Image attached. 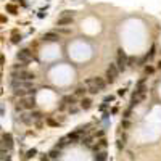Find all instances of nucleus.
<instances>
[{
    "label": "nucleus",
    "mask_w": 161,
    "mask_h": 161,
    "mask_svg": "<svg viewBox=\"0 0 161 161\" xmlns=\"http://www.w3.org/2000/svg\"><path fill=\"white\" fill-rule=\"evenodd\" d=\"M0 159H8V148H0Z\"/></svg>",
    "instance_id": "6ab92c4d"
},
{
    "label": "nucleus",
    "mask_w": 161,
    "mask_h": 161,
    "mask_svg": "<svg viewBox=\"0 0 161 161\" xmlns=\"http://www.w3.org/2000/svg\"><path fill=\"white\" fill-rule=\"evenodd\" d=\"M86 92H87L86 87H77L74 92V97H82V95H86Z\"/></svg>",
    "instance_id": "2eb2a0df"
},
{
    "label": "nucleus",
    "mask_w": 161,
    "mask_h": 161,
    "mask_svg": "<svg viewBox=\"0 0 161 161\" xmlns=\"http://www.w3.org/2000/svg\"><path fill=\"white\" fill-rule=\"evenodd\" d=\"M93 158H95V161H106L108 155H106V151H97Z\"/></svg>",
    "instance_id": "f8f14e48"
},
{
    "label": "nucleus",
    "mask_w": 161,
    "mask_h": 161,
    "mask_svg": "<svg viewBox=\"0 0 161 161\" xmlns=\"http://www.w3.org/2000/svg\"><path fill=\"white\" fill-rule=\"evenodd\" d=\"M0 142H2V145L5 147V148H8V150L13 147V139H11L10 134H5V135L2 137V140H0Z\"/></svg>",
    "instance_id": "6e6552de"
},
{
    "label": "nucleus",
    "mask_w": 161,
    "mask_h": 161,
    "mask_svg": "<svg viewBox=\"0 0 161 161\" xmlns=\"http://www.w3.org/2000/svg\"><path fill=\"white\" fill-rule=\"evenodd\" d=\"M126 93V89H119V90H118V95H124Z\"/></svg>",
    "instance_id": "7c9ffc66"
},
{
    "label": "nucleus",
    "mask_w": 161,
    "mask_h": 161,
    "mask_svg": "<svg viewBox=\"0 0 161 161\" xmlns=\"http://www.w3.org/2000/svg\"><path fill=\"white\" fill-rule=\"evenodd\" d=\"M49 156H50V158H58V156H60V148H53L49 153Z\"/></svg>",
    "instance_id": "aec40b11"
},
{
    "label": "nucleus",
    "mask_w": 161,
    "mask_h": 161,
    "mask_svg": "<svg viewBox=\"0 0 161 161\" xmlns=\"http://www.w3.org/2000/svg\"><path fill=\"white\" fill-rule=\"evenodd\" d=\"M122 127H129L131 124H129V121H122V124H121Z\"/></svg>",
    "instance_id": "473e14b6"
},
{
    "label": "nucleus",
    "mask_w": 161,
    "mask_h": 161,
    "mask_svg": "<svg viewBox=\"0 0 161 161\" xmlns=\"http://www.w3.org/2000/svg\"><path fill=\"white\" fill-rule=\"evenodd\" d=\"M11 87L13 90H18V89H34L32 87V80H18V79L11 80Z\"/></svg>",
    "instance_id": "20e7f679"
},
{
    "label": "nucleus",
    "mask_w": 161,
    "mask_h": 161,
    "mask_svg": "<svg viewBox=\"0 0 161 161\" xmlns=\"http://www.w3.org/2000/svg\"><path fill=\"white\" fill-rule=\"evenodd\" d=\"M108 102H113V97H111V95H110V97H106V98H105V103H108Z\"/></svg>",
    "instance_id": "72a5a7b5"
},
{
    "label": "nucleus",
    "mask_w": 161,
    "mask_h": 161,
    "mask_svg": "<svg viewBox=\"0 0 161 161\" xmlns=\"http://www.w3.org/2000/svg\"><path fill=\"white\" fill-rule=\"evenodd\" d=\"M118 148H119V150H121V148H124V142H121V140L118 142Z\"/></svg>",
    "instance_id": "c756f323"
},
{
    "label": "nucleus",
    "mask_w": 161,
    "mask_h": 161,
    "mask_svg": "<svg viewBox=\"0 0 161 161\" xmlns=\"http://www.w3.org/2000/svg\"><path fill=\"white\" fill-rule=\"evenodd\" d=\"M32 108H36V98L34 97H23L21 100L16 103L15 110L23 111V110H32Z\"/></svg>",
    "instance_id": "f257e3e1"
},
{
    "label": "nucleus",
    "mask_w": 161,
    "mask_h": 161,
    "mask_svg": "<svg viewBox=\"0 0 161 161\" xmlns=\"http://www.w3.org/2000/svg\"><path fill=\"white\" fill-rule=\"evenodd\" d=\"M63 102L66 103V105H69V106H74L76 105V97L74 95H66L63 98Z\"/></svg>",
    "instance_id": "ddd939ff"
},
{
    "label": "nucleus",
    "mask_w": 161,
    "mask_h": 161,
    "mask_svg": "<svg viewBox=\"0 0 161 161\" xmlns=\"http://www.w3.org/2000/svg\"><path fill=\"white\" fill-rule=\"evenodd\" d=\"M118 76H119V69H118V66L115 63H111L110 66H108L106 69V84H113L115 80L118 79Z\"/></svg>",
    "instance_id": "7ed1b4c3"
},
{
    "label": "nucleus",
    "mask_w": 161,
    "mask_h": 161,
    "mask_svg": "<svg viewBox=\"0 0 161 161\" xmlns=\"http://www.w3.org/2000/svg\"><path fill=\"white\" fill-rule=\"evenodd\" d=\"M90 106H92V100H90V98L84 97L82 100H80V108H82V110H89Z\"/></svg>",
    "instance_id": "9b49d317"
},
{
    "label": "nucleus",
    "mask_w": 161,
    "mask_h": 161,
    "mask_svg": "<svg viewBox=\"0 0 161 161\" xmlns=\"http://www.w3.org/2000/svg\"><path fill=\"white\" fill-rule=\"evenodd\" d=\"M93 84H95L100 90H105L106 89V80H103L102 77H93Z\"/></svg>",
    "instance_id": "9d476101"
},
{
    "label": "nucleus",
    "mask_w": 161,
    "mask_h": 161,
    "mask_svg": "<svg viewBox=\"0 0 161 161\" xmlns=\"http://www.w3.org/2000/svg\"><path fill=\"white\" fill-rule=\"evenodd\" d=\"M155 56V45H151V49H150V52H148V55H147V58H153Z\"/></svg>",
    "instance_id": "5701e85b"
},
{
    "label": "nucleus",
    "mask_w": 161,
    "mask_h": 161,
    "mask_svg": "<svg viewBox=\"0 0 161 161\" xmlns=\"http://www.w3.org/2000/svg\"><path fill=\"white\" fill-rule=\"evenodd\" d=\"M42 161H49V159H47V156H44V158H42Z\"/></svg>",
    "instance_id": "c9c22d12"
},
{
    "label": "nucleus",
    "mask_w": 161,
    "mask_h": 161,
    "mask_svg": "<svg viewBox=\"0 0 161 161\" xmlns=\"http://www.w3.org/2000/svg\"><path fill=\"white\" fill-rule=\"evenodd\" d=\"M87 92H89V93H92V95H97V93L100 92V89H98L95 84H90V86H89V89H87Z\"/></svg>",
    "instance_id": "4468645a"
},
{
    "label": "nucleus",
    "mask_w": 161,
    "mask_h": 161,
    "mask_svg": "<svg viewBox=\"0 0 161 161\" xmlns=\"http://www.w3.org/2000/svg\"><path fill=\"white\" fill-rule=\"evenodd\" d=\"M44 40L45 42H58L60 36H58V32H45V34H44Z\"/></svg>",
    "instance_id": "0eeeda50"
},
{
    "label": "nucleus",
    "mask_w": 161,
    "mask_h": 161,
    "mask_svg": "<svg viewBox=\"0 0 161 161\" xmlns=\"http://www.w3.org/2000/svg\"><path fill=\"white\" fill-rule=\"evenodd\" d=\"M40 118H42V113H40V111H32V113H31V119L39 121Z\"/></svg>",
    "instance_id": "a211bd4d"
},
{
    "label": "nucleus",
    "mask_w": 161,
    "mask_h": 161,
    "mask_svg": "<svg viewBox=\"0 0 161 161\" xmlns=\"http://www.w3.org/2000/svg\"><path fill=\"white\" fill-rule=\"evenodd\" d=\"M7 11H10L11 15H18V8L15 5H11V3H8V5H7Z\"/></svg>",
    "instance_id": "f3484780"
},
{
    "label": "nucleus",
    "mask_w": 161,
    "mask_h": 161,
    "mask_svg": "<svg viewBox=\"0 0 161 161\" xmlns=\"http://www.w3.org/2000/svg\"><path fill=\"white\" fill-rule=\"evenodd\" d=\"M69 113H73V115H74V113H77V108H76V106H69Z\"/></svg>",
    "instance_id": "cd10ccee"
},
{
    "label": "nucleus",
    "mask_w": 161,
    "mask_h": 161,
    "mask_svg": "<svg viewBox=\"0 0 161 161\" xmlns=\"http://www.w3.org/2000/svg\"><path fill=\"white\" fill-rule=\"evenodd\" d=\"M13 79H18V80H34V73L31 71H26V69H13Z\"/></svg>",
    "instance_id": "f03ea898"
},
{
    "label": "nucleus",
    "mask_w": 161,
    "mask_h": 161,
    "mask_svg": "<svg viewBox=\"0 0 161 161\" xmlns=\"http://www.w3.org/2000/svg\"><path fill=\"white\" fill-rule=\"evenodd\" d=\"M16 60L21 61V63H29V61L32 60V52L29 49H24V50L18 52V53H16Z\"/></svg>",
    "instance_id": "39448f33"
},
{
    "label": "nucleus",
    "mask_w": 161,
    "mask_h": 161,
    "mask_svg": "<svg viewBox=\"0 0 161 161\" xmlns=\"http://www.w3.org/2000/svg\"><path fill=\"white\" fill-rule=\"evenodd\" d=\"M156 65H158V66H156V68H158V69H161V61H158V63H156Z\"/></svg>",
    "instance_id": "f704fd0d"
},
{
    "label": "nucleus",
    "mask_w": 161,
    "mask_h": 161,
    "mask_svg": "<svg viewBox=\"0 0 161 161\" xmlns=\"http://www.w3.org/2000/svg\"><path fill=\"white\" fill-rule=\"evenodd\" d=\"M153 71H155L153 66H147V68H145V73H147V74H151Z\"/></svg>",
    "instance_id": "393cba45"
},
{
    "label": "nucleus",
    "mask_w": 161,
    "mask_h": 161,
    "mask_svg": "<svg viewBox=\"0 0 161 161\" xmlns=\"http://www.w3.org/2000/svg\"><path fill=\"white\" fill-rule=\"evenodd\" d=\"M56 31H60V32H63V34H69V29H56Z\"/></svg>",
    "instance_id": "2f4dec72"
},
{
    "label": "nucleus",
    "mask_w": 161,
    "mask_h": 161,
    "mask_svg": "<svg viewBox=\"0 0 161 161\" xmlns=\"http://www.w3.org/2000/svg\"><path fill=\"white\" fill-rule=\"evenodd\" d=\"M68 24H73V16H61L56 21V26H68Z\"/></svg>",
    "instance_id": "1a4fd4ad"
},
{
    "label": "nucleus",
    "mask_w": 161,
    "mask_h": 161,
    "mask_svg": "<svg viewBox=\"0 0 161 161\" xmlns=\"http://www.w3.org/2000/svg\"><path fill=\"white\" fill-rule=\"evenodd\" d=\"M47 124L52 127H58V121H55L53 118H47Z\"/></svg>",
    "instance_id": "4be33fe9"
},
{
    "label": "nucleus",
    "mask_w": 161,
    "mask_h": 161,
    "mask_svg": "<svg viewBox=\"0 0 161 161\" xmlns=\"http://www.w3.org/2000/svg\"><path fill=\"white\" fill-rule=\"evenodd\" d=\"M21 121L24 122V124H31V122H32V119H31L29 115H21Z\"/></svg>",
    "instance_id": "412c9836"
},
{
    "label": "nucleus",
    "mask_w": 161,
    "mask_h": 161,
    "mask_svg": "<svg viewBox=\"0 0 161 161\" xmlns=\"http://www.w3.org/2000/svg\"><path fill=\"white\" fill-rule=\"evenodd\" d=\"M126 65H127V56H126L124 52L119 49L118 50V61H116V66H118V69H119V73L126 69Z\"/></svg>",
    "instance_id": "423d86ee"
},
{
    "label": "nucleus",
    "mask_w": 161,
    "mask_h": 161,
    "mask_svg": "<svg viewBox=\"0 0 161 161\" xmlns=\"http://www.w3.org/2000/svg\"><path fill=\"white\" fill-rule=\"evenodd\" d=\"M20 40H21V36H18V34H15V36H13V39H11L13 44H18Z\"/></svg>",
    "instance_id": "b1692460"
},
{
    "label": "nucleus",
    "mask_w": 161,
    "mask_h": 161,
    "mask_svg": "<svg viewBox=\"0 0 161 161\" xmlns=\"http://www.w3.org/2000/svg\"><path fill=\"white\" fill-rule=\"evenodd\" d=\"M65 108H66V103H65V102H61V103H60V111H63Z\"/></svg>",
    "instance_id": "c85d7f7f"
},
{
    "label": "nucleus",
    "mask_w": 161,
    "mask_h": 161,
    "mask_svg": "<svg viewBox=\"0 0 161 161\" xmlns=\"http://www.w3.org/2000/svg\"><path fill=\"white\" fill-rule=\"evenodd\" d=\"M79 137H80V135L77 134V132H73V134L68 135V140H69V142H79V140H80Z\"/></svg>",
    "instance_id": "dca6fc26"
},
{
    "label": "nucleus",
    "mask_w": 161,
    "mask_h": 161,
    "mask_svg": "<svg viewBox=\"0 0 161 161\" xmlns=\"http://www.w3.org/2000/svg\"><path fill=\"white\" fill-rule=\"evenodd\" d=\"M36 153H37V150H34V148L29 150V151H27V158H32V156H34Z\"/></svg>",
    "instance_id": "a878e982"
},
{
    "label": "nucleus",
    "mask_w": 161,
    "mask_h": 161,
    "mask_svg": "<svg viewBox=\"0 0 161 161\" xmlns=\"http://www.w3.org/2000/svg\"><path fill=\"white\" fill-rule=\"evenodd\" d=\"M82 144H86V145H90V144H92V137H87V139H82Z\"/></svg>",
    "instance_id": "bb28decb"
}]
</instances>
